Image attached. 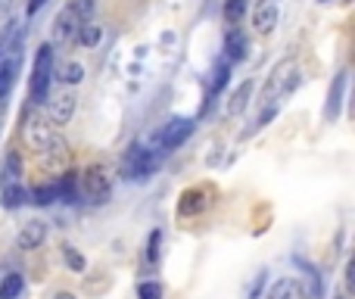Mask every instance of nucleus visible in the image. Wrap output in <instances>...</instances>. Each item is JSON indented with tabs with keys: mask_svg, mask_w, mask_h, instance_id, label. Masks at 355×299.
Masks as SVG:
<instances>
[{
	"mask_svg": "<svg viewBox=\"0 0 355 299\" xmlns=\"http://www.w3.org/2000/svg\"><path fill=\"white\" fill-rule=\"evenodd\" d=\"M300 81H302V69H300V62H296L293 56L281 60L275 69H271V75L265 78V85H262V94H259V116H256V122H252V128H246V137H250L252 131H262L265 125L281 112L284 100L300 87Z\"/></svg>",
	"mask_w": 355,
	"mask_h": 299,
	"instance_id": "obj_1",
	"label": "nucleus"
},
{
	"mask_svg": "<svg viewBox=\"0 0 355 299\" xmlns=\"http://www.w3.org/2000/svg\"><path fill=\"white\" fill-rule=\"evenodd\" d=\"M53 69H56V56H53V44H41L35 53V66L28 75V100L35 106L44 103V97L50 94L53 85Z\"/></svg>",
	"mask_w": 355,
	"mask_h": 299,
	"instance_id": "obj_2",
	"label": "nucleus"
},
{
	"mask_svg": "<svg viewBox=\"0 0 355 299\" xmlns=\"http://www.w3.org/2000/svg\"><path fill=\"white\" fill-rule=\"evenodd\" d=\"M159 153L156 150H150V147H144V144H131L128 150H125V156H122V178L125 181H150V178L159 171Z\"/></svg>",
	"mask_w": 355,
	"mask_h": 299,
	"instance_id": "obj_3",
	"label": "nucleus"
},
{
	"mask_svg": "<svg viewBox=\"0 0 355 299\" xmlns=\"http://www.w3.org/2000/svg\"><path fill=\"white\" fill-rule=\"evenodd\" d=\"M87 10L91 6L87 3H81V0H69L66 6H62L60 12H56V19H53V37L60 44H72L75 41V35L81 31V25L87 22Z\"/></svg>",
	"mask_w": 355,
	"mask_h": 299,
	"instance_id": "obj_4",
	"label": "nucleus"
},
{
	"mask_svg": "<svg viewBox=\"0 0 355 299\" xmlns=\"http://www.w3.org/2000/svg\"><path fill=\"white\" fill-rule=\"evenodd\" d=\"M215 196H218L215 184H193V187L181 190V196H178V219H196V215H202L206 209H212Z\"/></svg>",
	"mask_w": 355,
	"mask_h": 299,
	"instance_id": "obj_5",
	"label": "nucleus"
},
{
	"mask_svg": "<svg viewBox=\"0 0 355 299\" xmlns=\"http://www.w3.org/2000/svg\"><path fill=\"white\" fill-rule=\"evenodd\" d=\"M78 187L85 190V196L91 203H106L112 194V181H110V169L103 162L87 165L85 171L78 175Z\"/></svg>",
	"mask_w": 355,
	"mask_h": 299,
	"instance_id": "obj_6",
	"label": "nucleus"
},
{
	"mask_svg": "<svg viewBox=\"0 0 355 299\" xmlns=\"http://www.w3.org/2000/svg\"><path fill=\"white\" fill-rule=\"evenodd\" d=\"M193 131H196L193 119L175 116V119H168V122L162 125L159 135H153V147H159V153H172V150L181 147V144H187Z\"/></svg>",
	"mask_w": 355,
	"mask_h": 299,
	"instance_id": "obj_7",
	"label": "nucleus"
},
{
	"mask_svg": "<svg viewBox=\"0 0 355 299\" xmlns=\"http://www.w3.org/2000/svg\"><path fill=\"white\" fill-rule=\"evenodd\" d=\"M44 119H47L53 128H62V125L72 122L75 116V94L72 91H50L47 97H44Z\"/></svg>",
	"mask_w": 355,
	"mask_h": 299,
	"instance_id": "obj_8",
	"label": "nucleus"
},
{
	"mask_svg": "<svg viewBox=\"0 0 355 299\" xmlns=\"http://www.w3.org/2000/svg\"><path fill=\"white\" fill-rule=\"evenodd\" d=\"M56 137H60V128H53L44 116H35V112H31V116L22 122V141L35 153H41L47 144H53Z\"/></svg>",
	"mask_w": 355,
	"mask_h": 299,
	"instance_id": "obj_9",
	"label": "nucleus"
},
{
	"mask_svg": "<svg viewBox=\"0 0 355 299\" xmlns=\"http://www.w3.org/2000/svg\"><path fill=\"white\" fill-rule=\"evenodd\" d=\"M44 240H47V221H41V219H28L16 234V246L25 253L41 250Z\"/></svg>",
	"mask_w": 355,
	"mask_h": 299,
	"instance_id": "obj_10",
	"label": "nucleus"
},
{
	"mask_svg": "<svg viewBox=\"0 0 355 299\" xmlns=\"http://www.w3.org/2000/svg\"><path fill=\"white\" fill-rule=\"evenodd\" d=\"M37 159H41V165L47 171H66L69 169V144L62 141V135L56 137L53 144H47V147H44L41 153H37Z\"/></svg>",
	"mask_w": 355,
	"mask_h": 299,
	"instance_id": "obj_11",
	"label": "nucleus"
},
{
	"mask_svg": "<svg viewBox=\"0 0 355 299\" xmlns=\"http://www.w3.org/2000/svg\"><path fill=\"white\" fill-rule=\"evenodd\" d=\"M252 97H256V81L252 78H243L237 87L231 91V97H227L225 110L227 116H240V112H246V106L252 103Z\"/></svg>",
	"mask_w": 355,
	"mask_h": 299,
	"instance_id": "obj_12",
	"label": "nucleus"
},
{
	"mask_svg": "<svg viewBox=\"0 0 355 299\" xmlns=\"http://www.w3.org/2000/svg\"><path fill=\"white\" fill-rule=\"evenodd\" d=\"M277 3L275 0H262V3L252 10V31L256 35H271L275 31V25H277Z\"/></svg>",
	"mask_w": 355,
	"mask_h": 299,
	"instance_id": "obj_13",
	"label": "nucleus"
},
{
	"mask_svg": "<svg viewBox=\"0 0 355 299\" xmlns=\"http://www.w3.org/2000/svg\"><path fill=\"white\" fill-rule=\"evenodd\" d=\"M265 299H309V293L296 277H277V281L268 287Z\"/></svg>",
	"mask_w": 355,
	"mask_h": 299,
	"instance_id": "obj_14",
	"label": "nucleus"
},
{
	"mask_svg": "<svg viewBox=\"0 0 355 299\" xmlns=\"http://www.w3.org/2000/svg\"><path fill=\"white\" fill-rule=\"evenodd\" d=\"M53 184H56V203H69V206H72V203H78L81 187H78V175H75V171L66 169Z\"/></svg>",
	"mask_w": 355,
	"mask_h": 299,
	"instance_id": "obj_15",
	"label": "nucleus"
},
{
	"mask_svg": "<svg viewBox=\"0 0 355 299\" xmlns=\"http://www.w3.org/2000/svg\"><path fill=\"white\" fill-rule=\"evenodd\" d=\"M221 50H225L221 56H225L227 62H240L246 53H250V41H246V37L240 35L237 28H227V35H225V47H221Z\"/></svg>",
	"mask_w": 355,
	"mask_h": 299,
	"instance_id": "obj_16",
	"label": "nucleus"
},
{
	"mask_svg": "<svg viewBox=\"0 0 355 299\" xmlns=\"http://www.w3.org/2000/svg\"><path fill=\"white\" fill-rule=\"evenodd\" d=\"M343 91H346V72H340L334 78L331 91H327V106H324V119H337L340 106H343Z\"/></svg>",
	"mask_w": 355,
	"mask_h": 299,
	"instance_id": "obj_17",
	"label": "nucleus"
},
{
	"mask_svg": "<svg viewBox=\"0 0 355 299\" xmlns=\"http://www.w3.org/2000/svg\"><path fill=\"white\" fill-rule=\"evenodd\" d=\"M28 203V190L22 184H0V206L3 209H19Z\"/></svg>",
	"mask_w": 355,
	"mask_h": 299,
	"instance_id": "obj_18",
	"label": "nucleus"
},
{
	"mask_svg": "<svg viewBox=\"0 0 355 299\" xmlns=\"http://www.w3.org/2000/svg\"><path fill=\"white\" fill-rule=\"evenodd\" d=\"M231 69H234V62H227L225 56H221L218 62H215V69H212V78H209V94H221L227 87V81H231Z\"/></svg>",
	"mask_w": 355,
	"mask_h": 299,
	"instance_id": "obj_19",
	"label": "nucleus"
},
{
	"mask_svg": "<svg viewBox=\"0 0 355 299\" xmlns=\"http://www.w3.org/2000/svg\"><path fill=\"white\" fill-rule=\"evenodd\" d=\"M22 293H25V277L19 271L3 275V281H0V299H19Z\"/></svg>",
	"mask_w": 355,
	"mask_h": 299,
	"instance_id": "obj_20",
	"label": "nucleus"
},
{
	"mask_svg": "<svg viewBox=\"0 0 355 299\" xmlns=\"http://www.w3.org/2000/svg\"><path fill=\"white\" fill-rule=\"evenodd\" d=\"M19 178H22V156H19L16 150L6 153L3 159V175H0V184H16Z\"/></svg>",
	"mask_w": 355,
	"mask_h": 299,
	"instance_id": "obj_21",
	"label": "nucleus"
},
{
	"mask_svg": "<svg viewBox=\"0 0 355 299\" xmlns=\"http://www.w3.org/2000/svg\"><path fill=\"white\" fill-rule=\"evenodd\" d=\"M28 203H35V206H50V203H56V184H35V187L28 190Z\"/></svg>",
	"mask_w": 355,
	"mask_h": 299,
	"instance_id": "obj_22",
	"label": "nucleus"
},
{
	"mask_svg": "<svg viewBox=\"0 0 355 299\" xmlns=\"http://www.w3.org/2000/svg\"><path fill=\"white\" fill-rule=\"evenodd\" d=\"M53 75H60V81H66V85H81L85 81V66L81 62H62L60 69H53Z\"/></svg>",
	"mask_w": 355,
	"mask_h": 299,
	"instance_id": "obj_23",
	"label": "nucleus"
},
{
	"mask_svg": "<svg viewBox=\"0 0 355 299\" xmlns=\"http://www.w3.org/2000/svg\"><path fill=\"white\" fill-rule=\"evenodd\" d=\"M100 37H103V31H100V25H94V22H85L81 25V31L75 35V44H81V47H97L100 44Z\"/></svg>",
	"mask_w": 355,
	"mask_h": 299,
	"instance_id": "obj_24",
	"label": "nucleus"
},
{
	"mask_svg": "<svg viewBox=\"0 0 355 299\" xmlns=\"http://www.w3.org/2000/svg\"><path fill=\"white\" fill-rule=\"evenodd\" d=\"M62 262H66V268H69V271H75V275H81V271L87 268V259L81 256V253L75 250L72 244L62 246Z\"/></svg>",
	"mask_w": 355,
	"mask_h": 299,
	"instance_id": "obj_25",
	"label": "nucleus"
},
{
	"mask_svg": "<svg viewBox=\"0 0 355 299\" xmlns=\"http://www.w3.org/2000/svg\"><path fill=\"white\" fill-rule=\"evenodd\" d=\"M243 12H246V0H225V22L231 28L243 19Z\"/></svg>",
	"mask_w": 355,
	"mask_h": 299,
	"instance_id": "obj_26",
	"label": "nucleus"
},
{
	"mask_svg": "<svg viewBox=\"0 0 355 299\" xmlns=\"http://www.w3.org/2000/svg\"><path fill=\"white\" fill-rule=\"evenodd\" d=\"M137 299H162V284L159 281H141L137 284Z\"/></svg>",
	"mask_w": 355,
	"mask_h": 299,
	"instance_id": "obj_27",
	"label": "nucleus"
},
{
	"mask_svg": "<svg viewBox=\"0 0 355 299\" xmlns=\"http://www.w3.org/2000/svg\"><path fill=\"white\" fill-rule=\"evenodd\" d=\"M159 246H162V231H150L147 237V262H159Z\"/></svg>",
	"mask_w": 355,
	"mask_h": 299,
	"instance_id": "obj_28",
	"label": "nucleus"
},
{
	"mask_svg": "<svg viewBox=\"0 0 355 299\" xmlns=\"http://www.w3.org/2000/svg\"><path fill=\"white\" fill-rule=\"evenodd\" d=\"M44 3H47V0H28V3H25V12H28V16H35Z\"/></svg>",
	"mask_w": 355,
	"mask_h": 299,
	"instance_id": "obj_29",
	"label": "nucleus"
},
{
	"mask_svg": "<svg viewBox=\"0 0 355 299\" xmlns=\"http://www.w3.org/2000/svg\"><path fill=\"white\" fill-rule=\"evenodd\" d=\"M50 299H78V296H75V293H69V290H56V293L50 296Z\"/></svg>",
	"mask_w": 355,
	"mask_h": 299,
	"instance_id": "obj_30",
	"label": "nucleus"
},
{
	"mask_svg": "<svg viewBox=\"0 0 355 299\" xmlns=\"http://www.w3.org/2000/svg\"><path fill=\"white\" fill-rule=\"evenodd\" d=\"M321 3H331V0H321Z\"/></svg>",
	"mask_w": 355,
	"mask_h": 299,
	"instance_id": "obj_31",
	"label": "nucleus"
},
{
	"mask_svg": "<svg viewBox=\"0 0 355 299\" xmlns=\"http://www.w3.org/2000/svg\"><path fill=\"white\" fill-rule=\"evenodd\" d=\"M337 299H346V296H337Z\"/></svg>",
	"mask_w": 355,
	"mask_h": 299,
	"instance_id": "obj_32",
	"label": "nucleus"
}]
</instances>
